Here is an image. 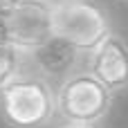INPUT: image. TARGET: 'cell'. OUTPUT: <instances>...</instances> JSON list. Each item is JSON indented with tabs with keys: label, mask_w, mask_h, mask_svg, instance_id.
Instances as JSON below:
<instances>
[{
	"label": "cell",
	"mask_w": 128,
	"mask_h": 128,
	"mask_svg": "<svg viewBox=\"0 0 128 128\" xmlns=\"http://www.w3.org/2000/svg\"><path fill=\"white\" fill-rule=\"evenodd\" d=\"M54 128H101V124H72V122H61Z\"/></svg>",
	"instance_id": "obj_9"
},
{
	"label": "cell",
	"mask_w": 128,
	"mask_h": 128,
	"mask_svg": "<svg viewBox=\"0 0 128 128\" xmlns=\"http://www.w3.org/2000/svg\"><path fill=\"white\" fill-rule=\"evenodd\" d=\"M18 2H20V0H0V18H4Z\"/></svg>",
	"instance_id": "obj_8"
},
{
	"label": "cell",
	"mask_w": 128,
	"mask_h": 128,
	"mask_svg": "<svg viewBox=\"0 0 128 128\" xmlns=\"http://www.w3.org/2000/svg\"><path fill=\"white\" fill-rule=\"evenodd\" d=\"M54 99L56 117H61V122L101 124L112 108L115 94L90 70H76L63 81H58Z\"/></svg>",
	"instance_id": "obj_3"
},
{
	"label": "cell",
	"mask_w": 128,
	"mask_h": 128,
	"mask_svg": "<svg viewBox=\"0 0 128 128\" xmlns=\"http://www.w3.org/2000/svg\"><path fill=\"white\" fill-rule=\"evenodd\" d=\"M52 7L50 0H20L4 16V36L2 40L16 47L22 54H32L45 45L52 32Z\"/></svg>",
	"instance_id": "obj_4"
},
{
	"label": "cell",
	"mask_w": 128,
	"mask_h": 128,
	"mask_svg": "<svg viewBox=\"0 0 128 128\" xmlns=\"http://www.w3.org/2000/svg\"><path fill=\"white\" fill-rule=\"evenodd\" d=\"M88 70L112 92H126L128 90V40L110 32L90 54H88Z\"/></svg>",
	"instance_id": "obj_5"
},
{
	"label": "cell",
	"mask_w": 128,
	"mask_h": 128,
	"mask_svg": "<svg viewBox=\"0 0 128 128\" xmlns=\"http://www.w3.org/2000/svg\"><path fill=\"white\" fill-rule=\"evenodd\" d=\"M2 36H4V18H0V43H4Z\"/></svg>",
	"instance_id": "obj_10"
},
{
	"label": "cell",
	"mask_w": 128,
	"mask_h": 128,
	"mask_svg": "<svg viewBox=\"0 0 128 128\" xmlns=\"http://www.w3.org/2000/svg\"><path fill=\"white\" fill-rule=\"evenodd\" d=\"M50 2H63V0H50Z\"/></svg>",
	"instance_id": "obj_11"
},
{
	"label": "cell",
	"mask_w": 128,
	"mask_h": 128,
	"mask_svg": "<svg viewBox=\"0 0 128 128\" xmlns=\"http://www.w3.org/2000/svg\"><path fill=\"white\" fill-rule=\"evenodd\" d=\"M56 117L52 83L36 74L22 72L0 88V119L9 128H47Z\"/></svg>",
	"instance_id": "obj_1"
},
{
	"label": "cell",
	"mask_w": 128,
	"mask_h": 128,
	"mask_svg": "<svg viewBox=\"0 0 128 128\" xmlns=\"http://www.w3.org/2000/svg\"><path fill=\"white\" fill-rule=\"evenodd\" d=\"M119 2H128V0H119Z\"/></svg>",
	"instance_id": "obj_12"
},
{
	"label": "cell",
	"mask_w": 128,
	"mask_h": 128,
	"mask_svg": "<svg viewBox=\"0 0 128 128\" xmlns=\"http://www.w3.org/2000/svg\"><path fill=\"white\" fill-rule=\"evenodd\" d=\"M81 56L83 54L76 52L72 45L52 36L45 45H40L38 50L27 54V61L34 65L36 74L45 76L47 81H63L65 76H70L72 72L79 70L76 63Z\"/></svg>",
	"instance_id": "obj_6"
},
{
	"label": "cell",
	"mask_w": 128,
	"mask_h": 128,
	"mask_svg": "<svg viewBox=\"0 0 128 128\" xmlns=\"http://www.w3.org/2000/svg\"><path fill=\"white\" fill-rule=\"evenodd\" d=\"M25 63H27V54L18 52L9 43H0V88L7 86L18 74H22Z\"/></svg>",
	"instance_id": "obj_7"
},
{
	"label": "cell",
	"mask_w": 128,
	"mask_h": 128,
	"mask_svg": "<svg viewBox=\"0 0 128 128\" xmlns=\"http://www.w3.org/2000/svg\"><path fill=\"white\" fill-rule=\"evenodd\" d=\"M52 32L76 52L90 54L112 32V20L97 0H63L52 7Z\"/></svg>",
	"instance_id": "obj_2"
}]
</instances>
